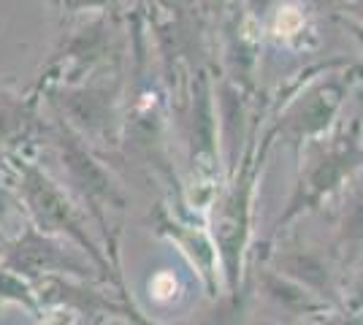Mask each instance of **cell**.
Returning a JSON list of instances; mask_svg holds the SVG:
<instances>
[{"label": "cell", "instance_id": "1", "mask_svg": "<svg viewBox=\"0 0 363 325\" xmlns=\"http://www.w3.org/2000/svg\"><path fill=\"white\" fill-rule=\"evenodd\" d=\"M177 287H179V282L174 274H157V277L150 282V290H152V298L155 301H174V295H177Z\"/></svg>", "mask_w": 363, "mask_h": 325}, {"label": "cell", "instance_id": "2", "mask_svg": "<svg viewBox=\"0 0 363 325\" xmlns=\"http://www.w3.org/2000/svg\"><path fill=\"white\" fill-rule=\"evenodd\" d=\"M301 25H303V16L298 14V8H293V6H285V8L277 14V33H282V35H293Z\"/></svg>", "mask_w": 363, "mask_h": 325}, {"label": "cell", "instance_id": "3", "mask_svg": "<svg viewBox=\"0 0 363 325\" xmlns=\"http://www.w3.org/2000/svg\"><path fill=\"white\" fill-rule=\"evenodd\" d=\"M52 325H71V317H57Z\"/></svg>", "mask_w": 363, "mask_h": 325}]
</instances>
